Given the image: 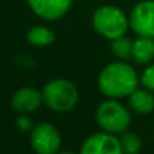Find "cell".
Masks as SVG:
<instances>
[{
    "label": "cell",
    "instance_id": "obj_17",
    "mask_svg": "<svg viewBox=\"0 0 154 154\" xmlns=\"http://www.w3.org/2000/svg\"><path fill=\"white\" fill-rule=\"evenodd\" d=\"M55 154H75V153H70V151H60V153H55Z\"/></svg>",
    "mask_w": 154,
    "mask_h": 154
},
{
    "label": "cell",
    "instance_id": "obj_2",
    "mask_svg": "<svg viewBox=\"0 0 154 154\" xmlns=\"http://www.w3.org/2000/svg\"><path fill=\"white\" fill-rule=\"evenodd\" d=\"M129 26H130L129 18L117 6L106 5V6L96 9L93 14L94 30L106 39L112 41V39H117L120 36H124Z\"/></svg>",
    "mask_w": 154,
    "mask_h": 154
},
{
    "label": "cell",
    "instance_id": "obj_12",
    "mask_svg": "<svg viewBox=\"0 0 154 154\" xmlns=\"http://www.w3.org/2000/svg\"><path fill=\"white\" fill-rule=\"evenodd\" d=\"M27 41L33 47H48L55 41V35L48 27L44 26H35L27 33Z\"/></svg>",
    "mask_w": 154,
    "mask_h": 154
},
{
    "label": "cell",
    "instance_id": "obj_8",
    "mask_svg": "<svg viewBox=\"0 0 154 154\" xmlns=\"http://www.w3.org/2000/svg\"><path fill=\"white\" fill-rule=\"evenodd\" d=\"M73 0H27L32 11L44 20H58L72 6Z\"/></svg>",
    "mask_w": 154,
    "mask_h": 154
},
{
    "label": "cell",
    "instance_id": "obj_13",
    "mask_svg": "<svg viewBox=\"0 0 154 154\" xmlns=\"http://www.w3.org/2000/svg\"><path fill=\"white\" fill-rule=\"evenodd\" d=\"M111 50H112L115 57H118V58H121V60H126V58L132 57L133 42H132L129 38H126V36H120V38H117V39H112Z\"/></svg>",
    "mask_w": 154,
    "mask_h": 154
},
{
    "label": "cell",
    "instance_id": "obj_5",
    "mask_svg": "<svg viewBox=\"0 0 154 154\" xmlns=\"http://www.w3.org/2000/svg\"><path fill=\"white\" fill-rule=\"evenodd\" d=\"M30 142L38 154H55L61 145V138L52 124L39 123L32 129Z\"/></svg>",
    "mask_w": 154,
    "mask_h": 154
},
{
    "label": "cell",
    "instance_id": "obj_4",
    "mask_svg": "<svg viewBox=\"0 0 154 154\" xmlns=\"http://www.w3.org/2000/svg\"><path fill=\"white\" fill-rule=\"evenodd\" d=\"M96 121L108 133H123L130 124V112L115 100H106L96 111Z\"/></svg>",
    "mask_w": 154,
    "mask_h": 154
},
{
    "label": "cell",
    "instance_id": "obj_1",
    "mask_svg": "<svg viewBox=\"0 0 154 154\" xmlns=\"http://www.w3.org/2000/svg\"><path fill=\"white\" fill-rule=\"evenodd\" d=\"M138 82L136 70L123 61L108 64L99 75V88L111 99L130 96L136 90Z\"/></svg>",
    "mask_w": 154,
    "mask_h": 154
},
{
    "label": "cell",
    "instance_id": "obj_15",
    "mask_svg": "<svg viewBox=\"0 0 154 154\" xmlns=\"http://www.w3.org/2000/svg\"><path fill=\"white\" fill-rule=\"evenodd\" d=\"M141 82H142V85H144L145 88L154 91V64L148 66V67L144 70V73H142V76H141Z\"/></svg>",
    "mask_w": 154,
    "mask_h": 154
},
{
    "label": "cell",
    "instance_id": "obj_14",
    "mask_svg": "<svg viewBox=\"0 0 154 154\" xmlns=\"http://www.w3.org/2000/svg\"><path fill=\"white\" fill-rule=\"evenodd\" d=\"M120 142H121L124 154H139L141 148H142L141 138L136 133H132V132H123Z\"/></svg>",
    "mask_w": 154,
    "mask_h": 154
},
{
    "label": "cell",
    "instance_id": "obj_9",
    "mask_svg": "<svg viewBox=\"0 0 154 154\" xmlns=\"http://www.w3.org/2000/svg\"><path fill=\"white\" fill-rule=\"evenodd\" d=\"M42 102H44L42 93L33 87H23L17 90L11 99L12 108L20 114H29L36 111Z\"/></svg>",
    "mask_w": 154,
    "mask_h": 154
},
{
    "label": "cell",
    "instance_id": "obj_3",
    "mask_svg": "<svg viewBox=\"0 0 154 154\" xmlns=\"http://www.w3.org/2000/svg\"><path fill=\"white\" fill-rule=\"evenodd\" d=\"M45 105L57 112L70 111L78 103V88L67 79H52L42 90Z\"/></svg>",
    "mask_w": 154,
    "mask_h": 154
},
{
    "label": "cell",
    "instance_id": "obj_11",
    "mask_svg": "<svg viewBox=\"0 0 154 154\" xmlns=\"http://www.w3.org/2000/svg\"><path fill=\"white\" fill-rule=\"evenodd\" d=\"M132 57L141 63H150L154 58V38H147V36H139L133 42V51Z\"/></svg>",
    "mask_w": 154,
    "mask_h": 154
},
{
    "label": "cell",
    "instance_id": "obj_10",
    "mask_svg": "<svg viewBox=\"0 0 154 154\" xmlns=\"http://www.w3.org/2000/svg\"><path fill=\"white\" fill-rule=\"evenodd\" d=\"M130 108L136 114H150L154 109V96L153 91L148 88H136L130 96H129Z\"/></svg>",
    "mask_w": 154,
    "mask_h": 154
},
{
    "label": "cell",
    "instance_id": "obj_16",
    "mask_svg": "<svg viewBox=\"0 0 154 154\" xmlns=\"http://www.w3.org/2000/svg\"><path fill=\"white\" fill-rule=\"evenodd\" d=\"M17 124H18V127L21 129V130H30V129H33V126H32V121L26 117V115H21V117H18L17 118Z\"/></svg>",
    "mask_w": 154,
    "mask_h": 154
},
{
    "label": "cell",
    "instance_id": "obj_7",
    "mask_svg": "<svg viewBox=\"0 0 154 154\" xmlns=\"http://www.w3.org/2000/svg\"><path fill=\"white\" fill-rule=\"evenodd\" d=\"M79 154H124L120 138H115L114 133L100 132L88 136L81 147Z\"/></svg>",
    "mask_w": 154,
    "mask_h": 154
},
{
    "label": "cell",
    "instance_id": "obj_6",
    "mask_svg": "<svg viewBox=\"0 0 154 154\" xmlns=\"http://www.w3.org/2000/svg\"><path fill=\"white\" fill-rule=\"evenodd\" d=\"M129 23L138 36L154 38V0L139 2L132 9Z\"/></svg>",
    "mask_w": 154,
    "mask_h": 154
}]
</instances>
